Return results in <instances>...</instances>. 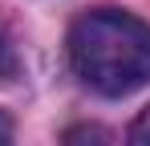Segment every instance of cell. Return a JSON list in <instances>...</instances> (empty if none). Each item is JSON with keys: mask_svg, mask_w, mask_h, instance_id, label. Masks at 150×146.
<instances>
[{"mask_svg": "<svg viewBox=\"0 0 150 146\" xmlns=\"http://www.w3.org/2000/svg\"><path fill=\"white\" fill-rule=\"evenodd\" d=\"M69 61L89 89L126 97L150 81V24L118 8H93L69 28Z\"/></svg>", "mask_w": 150, "mask_h": 146, "instance_id": "cell-1", "label": "cell"}, {"mask_svg": "<svg viewBox=\"0 0 150 146\" xmlns=\"http://www.w3.org/2000/svg\"><path fill=\"white\" fill-rule=\"evenodd\" d=\"M65 146H110V134L101 126H73L65 134Z\"/></svg>", "mask_w": 150, "mask_h": 146, "instance_id": "cell-2", "label": "cell"}, {"mask_svg": "<svg viewBox=\"0 0 150 146\" xmlns=\"http://www.w3.org/2000/svg\"><path fill=\"white\" fill-rule=\"evenodd\" d=\"M126 146H150V106L134 118V126H130V138H126Z\"/></svg>", "mask_w": 150, "mask_h": 146, "instance_id": "cell-3", "label": "cell"}, {"mask_svg": "<svg viewBox=\"0 0 150 146\" xmlns=\"http://www.w3.org/2000/svg\"><path fill=\"white\" fill-rule=\"evenodd\" d=\"M16 69V57H12V41H8V28L0 21V77H8V73Z\"/></svg>", "mask_w": 150, "mask_h": 146, "instance_id": "cell-4", "label": "cell"}, {"mask_svg": "<svg viewBox=\"0 0 150 146\" xmlns=\"http://www.w3.org/2000/svg\"><path fill=\"white\" fill-rule=\"evenodd\" d=\"M0 146H12V122L0 114Z\"/></svg>", "mask_w": 150, "mask_h": 146, "instance_id": "cell-5", "label": "cell"}]
</instances>
